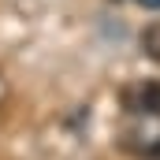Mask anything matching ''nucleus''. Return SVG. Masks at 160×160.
<instances>
[{"label":"nucleus","instance_id":"nucleus-2","mask_svg":"<svg viewBox=\"0 0 160 160\" xmlns=\"http://www.w3.org/2000/svg\"><path fill=\"white\" fill-rule=\"evenodd\" d=\"M138 4H142V8H149V11H157V8H160V0H138Z\"/></svg>","mask_w":160,"mask_h":160},{"label":"nucleus","instance_id":"nucleus-1","mask_svg":"<svg viewBox=\"0 0 160 160\" xmlns=\"http://www.w3.org/2000/svg\"><path fill=\"white\" fill-rule=\"evenodd\" d=\"M134 108H138V112H160V86H142Z\"/></svg>","mask_w":160,"mask_h":160}]
</instances>
